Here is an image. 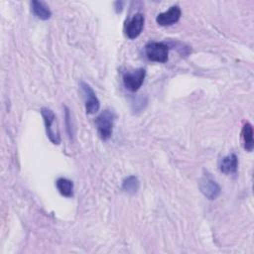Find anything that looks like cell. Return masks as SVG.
Wrapping results in <instances>:
<instances>
[{
  "instance_id": "6da1fadb",
  "label": "cell",
  "mask_w": 254,
  "mask_h": 254,
  "mask_svg": "<svg viewBox=\"0 0 254 254\" xmlns=\"http://www.w3.org/2000/svg\"><path fill=\"white\" fill-rule=\"evenodd\" d=\"M41 114L44 119L47 137L53 144L59 145L61 143V136L58 128L56 114L52 109L47 107H43L41 109Z\"/></svg>"
},
{
  "instance_id": "7a4b0ae2",
  "label": "cell",
  "mask_w": 254,
  "mask_h": 254,
  "mask_svg": "<svg viewBox=\"0 0 254 254\" xmlns=\"http://www.w3.org/2000/svg\"><path fill=\"white\" fill-rule=\"evenodd\" d=\"M114 114L110 110H103L95 119L97 133L99 137L106 141L112 136L113 125H114Z\"/></svg>"
},
{
  "instance_id": "3957f363",
  "label": "cell",
  "mask_w": 254,
  "mask_h": 254,
  "mask_svg": "<svg viewBox=\"0 0 254 254\" xmlns=\"http://www.w3.org/2000/svg\"><path fill=\"white\" fill-rule=\"evenodd\" d=\"M145 54L151 62L166 63L169 59V47L161 42H150L145 46Z\"/></svg>"
},
{
  "instance_id": "277c9868",
  "label": "cell",
  "mask_w": 254,
  "mask_h": 254,
  "mask_svg": "<svg viewBox=\"0 0 254 254\" xmlns=\"http://www.w3.org/2000/svg\"><path fill=\"white\" fill-rule=\"evenodd\" d=\"M146 70L143 67L136 68L132 71H127L123 74V84L129 91H137L144 82Z\"/></svg>"
},
{
  "instance_id": "5b68a950",
  "label": "cell",
  "mask_w": 254,
  "mask_h": 254,
  "mask_svg": "<svg viewBox=\"0 0 254 254\" xmlns=\"http://www.w3.org/2000/svg\"><path fill=\"white\" fill-rule=\"evenodd\" d=\"M199 190L201 193L209 200L216 199L220 192L221 189L215 180L209 174L203 175V177L199 181Z\"/></svg>"
},
{
  "instance_id": "8992f818",
  "label": "cell",
  "mask_w": 254,
  "mask_h": 254,
  "mask_svg": "<svg viewBox=\"0 0 254 254\" xmlns=\"http://www.w3.org/2000/svg\"><path fill=\"white\" fill-rule=\"evenodd\" d=\"M80 88L83 93L84 97V104H85V111L87 114H94L99 110L100 102L92 89V87L86 83L81 81L80 82Z\"/></svg>"
},
{
  "instance_id": "52a82bcc",
  "label": "cell",
  "mask_w": 254,
  "mask_h": 254,
  "mask_svg": "<svg viewBox=\"0 0 254 254\" xmlns=\"http://www.w3.org/2000/svg\"><path fill=\"white\" fill-rule=\"evenodd\" d=\"M144 15L142 13H136L127 23L125 26V33L126 36L133 40L140 36L143 27H144Z\"/></svg>"
},
{
  "instance_id": "ba28073f",
  "label": "cell",
  "mask_w": 254,
  "mask_h": 254,
  "mask_svg": "<svg viewBox=\"0 0 254 254\" xmlns=\"http://www.w3.org/2000/svg\"><path fill=\"white\" fill-rule=\"evenodd\" d=\"M181 16H182L181 8L177 5H175V6L170 7L167 11L158 14V16L156 18V22H157V24H159L160 26H163V27L170 26V25L177 23L180 20Z\"/></svg>"
},
{
  "instance_id": "9c48e42d",
  "label": "cell",
  "mask_w": 254,
  "mask_h": 254,
  "mask_svg": "<svg viewBox=\"0 0 254 254\" xmlns=\"http://www.w3.org/2000/svg\"><path fill=\"white\" fill-rule=\"evenodd\" d=\"M31 8L33 14L40 20H49L52 16V12L49 8V6L43 2V1H37L33 0L31 2Z\"/></svg>"
},
{
  "instance_id": "30bf717a",
  "label": "cell",
  "mask_w": 254,
  "mask_h": 254,
  "mask_svg": "<svg viewBox=\"0 0 254 254\" xmlns=\"http://www.w3.org/2000/svg\"><path fill=\"white\" fill-rule=\"evenodd\" d=\"M254 132H253V127L251 123L246 122L241 130V139L243 142V147L245 151L247 152H252L254 148V138H253Z\"/></svg>"
},
{
  "instance_id": "8fae6325",
  "label": "cell",
  "mask_w": 254,
  "mask_h": 254,
  "mask_svg": "<svg viewBox=\"0 0 254 254\" xmlns=\"http://www.w3.org/2000/svg\"><path fill=\"white\" fill-rule=\"evenodd\" d=\"M238 168V159L235 154H230L222 158L219 169L224 174H235Z\"/></svg>"
},
{
  "instance_id": "7c38bea8",
  "label": "cell",
  "mask_w": 254,
  "mask_h": 254,
  "mask_svg": "<svg viewBox=\"0 0 254 254\" xmlns=\"http://www.w3.org/2000/svg\"><path fill=\"white\" fill-rule=\"evenodd\" d=\"M59 192L65 197L73 196V183L65 178H59L56 182Z\"/></svg>"
},
{
  "instance_id": "4fadbf2b",
  "label": "cell",
  "mask_w": 254,
  "mask_h": 254,
  "mask_svg": "<svg viewBox=\"0 0 254 254\" xmlns=\"http://www.w3.org/2000/svg\"><path fill=\"white\" fill-rule=\"evenodd\" d=\"M140 188V182L137 177L135 176H129L126 179H124L122 183V189L124 191L130 194H134L138 191Z\"/></svg>"
},
{
  "instance_id": "5bb4252c",
  "label": "cell",
  "mask_w": 254,
  "mask_h": 254,
  "mask_svg": "<svg viewBox=\"0 0 254 254\" xmlns=\"http://www.w3.org/2000/svg\"><path fill=\"white\" fill-rule=\"evenodd\" d=\"M65 109V121H66V129H67V132L69 134V136L71 137L72 136V127H71V119H70V113H69V110L67 109V107H64Z\"/></svg>"
}]
</instances>
